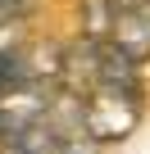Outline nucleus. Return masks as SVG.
I'll return each mask as SVG.
<instances>
[{
	"label": "nucleus",
	"mask_w": 150,
	"mask_h": 154,
	"mask_svg": "<svg viewBox=\"0 0 150 154\" xmlns=\"http://www.w3.org/2000/svg\"><path fill=\"white\" fill-rule=\"evenodd\" d=\"M87 104V131L100 145L127 140L141 127V86H118V82H100L82 95Z\"/></svg>",
	"instance_id": "f257e3e1"
},
{
	"label": "nucleus",
	"mask_w": 150,
	"mask_h": 154,
	"mask_svg": "<svg viewBox=\"0 0 150 154\" xmlns=\"http://www.w3.org/2000/svg\"><path fill=\"white\" fill-rule=\"evenodd\" d=\"M114 45H123L136 63L150 59V5H136V9H118L109 14V32H105Z\"/></svg>",
	"instance_id": "f03ea898"
},
{
	"label": "nucleus",
	"mask_w": 150,
	"mask_h": 154,
	"mask_svg": "<svg viewBox=\"0 0 150 154\" xmlns=\"http://www.w3.org/2000/svg\"><path fill=\"white\" fill-rule=\"evenodd\" d=\"M109 0H82V36H105L109 32Z\"/></svg>",
	"instance_id": "7ed1b4c3"
},
{
	"label": "nucleus",
	"mask_w": 150,
	"mask_h": 154,
	"mask_svg": "<svg viewBox=\"0 0 150 154\" xmlns=\"http://www.w3.org/2000/svg\"><path fill=\"white\" fill-rule=\"evenodd\" d=\"M23 77H32V72H27V54H23V50H0V91L18 86Z\"/></svg>",
	"instance_id": "20e7f679"
},
{
	"label": "nucleus",
	"mask_w": 150,
	"mask_h": 154,
	"mask_svg": "<svg viewBox=\"0 0 150 154\" xmlns=\"http://www.w3.org/2000/svg\"><path fill=\"white\" fill-rule=\"evenodd\" d=\"M105 145L91 136V131H64L59 140H55V154H100Z\"/></svg>",
	"instance_id": "39448f33"
},
{
	"label": "nucleus",
	"mask_w": 150,
	"mask_h": 154,
	"mask_svg": "<svg viewBox=\"0 0 150 154\" xmlns=\"http://www.w3.org/2000/svg\"><path fill=\"white\" fill-rule=\"evenodd\" d=\"M41 0H0V27H18L37 14Z\"/></svg>",
	"instance_id": "423d86ee"
},
{
	"label": "nucleus",
	"mask_w": 150,
	"mask_h": 154,
	"mask_svg": "<svg viewBox=\"0 0 150 154\" xmlns=\"http://www.w3.org/2000/svg\"><path fill=\"white\" fill-rule=\"evenodd\" d=\"M0 154H27V149H23V140L9 136V140H0Z\"/></svg>",
	"instance_id": "0eeeda50"
},
{
	"label": "nucleus",
	"mask_w": 150,
	"mask_h": 154,
	"mask_svg": "<svg viewBox=\"0 0 150 154\" xmlns=\"http://www.w3.org/2000/svg\"><path fill=\"white\" fill-rule=\"evenodd\" d=\"M136 5H150V0H109V9L118 14V9H136Z\"/></svg>",
	"instance_id": "6e6552de"
}]
</instances>
